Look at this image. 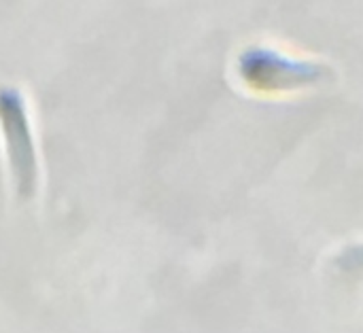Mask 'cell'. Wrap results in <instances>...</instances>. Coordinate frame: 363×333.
Wrapping results in <instances>:
<instances>
[{"label": "cell", "mask_w": 363, "mask_h": 333, "mask_svg": "<svg viewBox=\"0 0 363 333\" xmlns=\"http://www.w3.org/2000/svg\"><path fill=\"white\" fill-rule=\"evenodd\" d=\"M0 130L6 145L15 193L21 202H28L36 196L38 164L26 102L23 96L13 87H0Z\"/></svg>", "instance_id": "obj_2"}, {"label": "cell", "mask_w": 363, "mask_h": 333, "mask_svg": "<svg viewBox=\"0 0 363 333\" xmlns=\"http://www.w3.org/2000/svg\"><path fill=\"white\" fill-rule=\"evenodd\" d=\"M334 266L342 272H359L363 270V244H353L342 249L336 259Z\"/></svg>", "instance_id": "obj_3"}, {"label": "cell", "mask_w": 363, "mask_h": 333, "mask_svg": "<svg viewBox=\"0 0 363 333\" xmlns=\"http://www.w3.org/2000/svg\"><path fill=\"white\" fill-rule=\"evenodd\" d=\"M236 74L249 89L262 94L319 87L334 79V70L328 64L291 60L264 45H251L240 51L236 57Z\"/></svg>", "instance_id": "obj_1"}]
</instances>
